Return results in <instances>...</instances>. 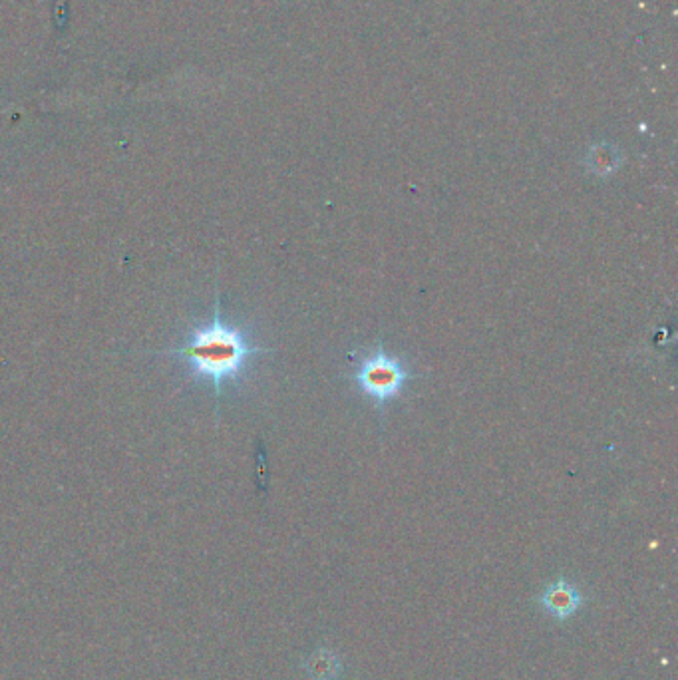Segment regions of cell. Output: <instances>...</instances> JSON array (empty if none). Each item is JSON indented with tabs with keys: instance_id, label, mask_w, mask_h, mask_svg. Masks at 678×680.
Wrapping results in <instances>:
<instances>
[{
	"instance_id": "1",
	"label": "cell",
	"mask_w": 678,
	"mask_h": 680,
	"mask_svg": "<svg viewBox=\"0 0 678 680\" xmlns=\"http://www.w3.org/2000/svg\"><path fill=\"white\" fill-rule=\"evenodd\" d=\"M269 350L271 349L255 344L247 330L233 327L224 320L217 297L214 319L207 320L205 325L193 327L182 347L165 350L163 354H173L175 359H182L192 374L211 382L215 396L219 398L225 382L237 381L247 371L255 356Z\"/></svg>"
},
{
	"instance_id": "2",
	"label": "cell",
	"mask_w": 678,
	"mask_h": 680,
	"mask_svg": "<svg viewBox=\"0 0 678 680\" xmlns=\"http://www.w3.org/2000/svg\"><path fill=\"white\" fill-rule=\"evenodd\" d=\"M416 374L402 359L386 352L382 342H378L362 356L359 368L352 372V381L366 398L372 400L381 414H384L386 404L402 394L404 386Z\"/></svg>"
},
{
	"instance_id": "3",
	"label": "cell",
	"mask_w": 678,
	"mask_h": 680,
	"mask_svg": "<svg viewBox=\"0 0 678 680\" xmlns=\"http://www.w3.org/2000/svg\"><path fill=\"white\" fill-rule=\"evenodd\" d=\"M539 605L546 609L555 619H567L581 607V595L573 585H569L563 579L558 583L549 585L543 595L539 597Z\"/></svg>"
},
{
	"instance_id": "4",
	"label": "cell",
	"mask_w": 678,
	"mask_h": 680,
	"mask_svg": "<svg viewBox=\"0 0 678 680\" xmlns=\"http://www.w3.org/2000/svg\"><path fill=\"white\" fill-rule=\"evenodd\" d=\"M305 668L313 680H335L340 671V664L335 653L318 651L307 661Z\"/></svg>"
},
{
	"instance_id": "5",
	"label": "cell",
	"mask_w": 678,
	"mask_h": 680,
	"mask_svg": "<svg viewBox=\"0 0 678 680\" xmlns=\"http://www.w3.org/2000/svg\"><path fill=\"white\" fill-rule=\"evenodd\" d=\"M619 163H621V158H619L617 150H613V148L593 150L591 158H589V167H591L593 173L601 175V177H607V175L613 173L619 167Z\"/></svg>"
}]
</instances>
